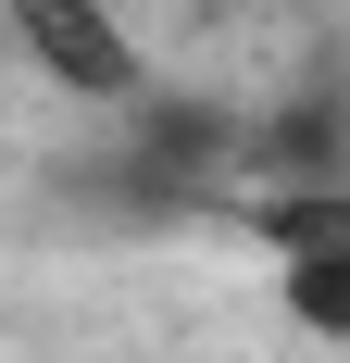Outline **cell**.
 <instances>
[{"label":"cell","mask_w":350,"mask_h":363,"mask_svg":"<svg viewBox=\"0 0 350 363\" xmlns=\"http://www.w3.org/2000/svg\"><path fill=\"white\" fill-rule=\"evenodd\" d=\"M263 238H276V263H350V176L263 201Z\"/></svg>","instance_id":"7a4b0ae2"},{"label":"cell","mask_w":350,"mask_h":363,"mask_svg":"<svg viewBox=\"0 0 350 363\" xmlns=\"http://www.w3.org/2000/svg\"><path fill=\"white\" fill-rule=\"evenodd\" d=\"M0 38L38 88H63L88 113H125L150 101V38L113 13V0H0Z\"/></svg>","instance_id":"6da1fadb"},{"label":"cell","mask_w":350,"mask_h":363,"mask_svg":"<svg viewBox=\"0 0 350 363\" xmlns=\"http://www.w3.org/2000/svg\"><path fill=\"white\" fill-rule=\"evenodd\" d=\"M276 313L350 351V263H276Z\"/></svg>","instance_id":"3957f363"}]
</instances>
